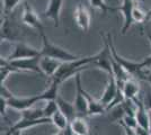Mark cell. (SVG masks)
<instances>
[{"instance_id":"1","label":"cell","mask_w":151,"mask_h":135,"mask_svg":"<svg viewBox=\"0 0 151 135\" xmlns=\"http://www.w3.org/2000/svg\"><path fill=\"white\" fill-rule=\"evenodd\" d=\"M41 35H42V39H43V47L41 50V55L42 56L52 58L54 60L60 61V62H71V61H76V60L79 59V56L70 53V52L60 47V46H58V45L51 43L49 39L45 36L44 32L41 33Z\"/></svg>"},{"instance_id":"2","label":"cell","mask_w":151,"mask_h":135,"mask_svg":"<svg viewBox=\"0 0 151 135\" xmlns=\"http://www.w3.org/2000/svg\"><path fill=\"white\" fill-rule=\"evenodd\" d=\"M106 41H107V43H108L109 51H111V54H112V56L114 58V60H115L129 74H139V76H142V74H141V70H142L143 68H142L141 62H132V61H129V60H125L124 58H122L120 54L117 53L115 46H114L111 33L107 34Z\"/></svg>"},{"instance_id":"3","label":"cell","mask_w":151,"mask_h":135,"mask_svg":"<svg viewBox=\"0 0 151 135\" xmlns=\"http://www.w3.org/2000/svg\"><path fill=\"white\" fill-rule=\"evenodd\" d=\"M75 107L78 116H83L88 114V100L85 95V90L81 86L80 72L76 74V99Z\"/></svg>"},{"instance_id":"4","label":"cell","mask_w":151,"mask_h":135,"mask_svg":"<svg viewBox=\"0 0 151 135\" xmlns=\"http://www.w3.org/2000/svg\"><path fill=\"white\" fill-rule=\"evenodd\" d=\"M40 55H41V50L38 51V50L32 47V46H29V45L26 44V43L18 42V43H16V45H15L13 52L6 59L8 61H14V60L35 58V56H40Z\"/></svg>"},{"instance_id":"5","label":"cell","mask_w":151,"mask_h":135,"mask_svg":"<svg viewBox=\"0 0 151 135\" xmlns=\"http://www.w3.org/2000/svg\"><path fill=\"white\" fill-rule=\"evenodd\" d=\"M41 100H42L41 95L32 97H23V98L13 96L12 98H9L7 100V103H8V107H10L13 109L19 110V111H23L25 109L32 108L37 101H41Z\"/></svg>"},{"instance_id":"6","label":"cell","mask_w":151,"mask_h":135,"mask_svg":"<svg viewBox=\"0 0 151 135\" xmlns=\"http://www.w3.org/2000/svg\"><path fill=\"white\" fill-rule=\"evenodd\" d=\"M40 60H41V55L35 56V58L14 60V61H9V62L18 71H31V72L42 73L41 66H40Z\"/></svg>"},{"instance_id":"7","label":"cell","mask_w":151,"mask_h":135,"mask_svg":"<svg viewBox=\"0 0 151 135\" xmlns=\"http://www.w3.org/2000/svg\"><path fill=\"white\" fill-rule=\"evenodd\" d=\"M22 20L25 25L29 26L32 28H35L40 31V33L43 32V25L42 21L38 18V16L36 15V13L34 11V9L31 7V5L28 2H26L24 6V11H23V17Z\"/></svg>"},{"instance_id":"8","label":"cell","mask_w":151,"mask_h":135,"mask_svg":"<svg viewBox=\"0 0 151 135\" xmlns=\"http://www.w3.org/2000/svg\"><path fill=\"white\" fill-rule=\"evenodd\" d=\"M134 1L132 0H123L122 6L119 8L121 13L123 14L124 17V23H123V27H122V34L125 35L127 31L130 29V27L132 26L133 21V8H134Z\"/></svg>"},{"instance_id":"9","label":"cell","mask_w":151,"mask_h":135,"mask_svg":"<svg viewBox=\"0 0 151 135\" xmlns=\"http://www.w3.org/2000/svg\"><path fill=\"white\" fill-rule=\"evenodd\" d=\"M117 91H119V86H117L116 79H115L114 76H109L108 84H107V86H106V89L104 91V94L101 95V98L99 99V101L107 108V106L112 103L114 100V98L116 97Z\"/></svg>"},{"instance_id":"10","label":"cell","mask_w":151,"mask_h":135,"mask_svg":"<svg viewBox=\"0 0 151 135\" xmlns=\"http://www.w3.org/2000/svg\"><path fill=\"white\" fill-rule=\"evenodd\" d=\"M62 62L54 60L52 58H47V56H42L41 55V60H40V66L42 73H44L45 76L50 78H53L58 72L59 68L61 66Z\"/></svg>"},{"instance_id":"11","label":"cell","mask_w":151,"mask_h":135,"mask_svg":"<svg viewBox=\"0 0 151 135\" xmlns=\"http://www.w3.org/2000/svg\"><path fill=\"white\" fill-rule=\"evenodd\" d=\"M75 20L77 26L80 29L85 31V32H87L89 29V27H90V15H89L88 10L81 4H79L76 8Z\"/></svg>"},{"instance_id":"12","label":"cell","mask_w":151,"mask_h":135,"mask_svg":"<svg viewBox=\"0 0 151 135\" xmlns=\"http://www.w3.org/2000/svg\"><path fill=\"white\" fill-rule=\"evenodd\" d=\"M63 0H50L47 8L45 10V17L50 18L53 20L54 23V27H59V23H60V13L62 9Z\"/></svg>"},{"instance_id":"13","label":"cell","mask_w":151,"mask_h":135,"mask_svg":"<svg viewBox=\"0 0 151 135\" xmlns=\"http://www.w3.org/2000/svg\"><path fill=\"white\" fill-rule=\"evenodd\" d=\"M137 104H138V109L135 113V118L138 121V125L141 127L149 129V124H150V115H149V110L145 108L142 97L137 98Z\"/></svg>"},{"instance_id":"14","label":"cell","mask_w":151,"mask_h":135,"mask_svg":"<svg viewBox=\"0 0 151 135\" xmlns=\"http://www.w3.org/2000/svg\"><path fill=\"white\" fill-rule=\"evenodd\" d=\"M122 91H123L125 99H137L139 97V92H140V86L134 78L130 77L123 84Z\"/></svg>"},{"instance_id":"15","label":"cell","mask_w":151,"mask_h":135,"mask_svg":"<svg viewBox=\"0 0 151 135\" xmlns=\"http://www.w3.org/2000/svg\"><path fill=\"white\" fill-rule=\"evenodd\" d=\"M55 100H57L59 110L69 119V122H71L73 118H76L78 116L77 109H76L75 107V104H70L69 101H67L65 99H63L62 97L60 96H58V98Z\"/></svg>"},{"instance_id":"16","label":"cell","mask_w":151,"mask_h":135,"mask_svg":"<svg viewBox=\"0 0 151 135\" xmlns=\"http://www.w3.org/2000/svg\"><path fill=\"white\" fill-rule=\"evenodd\" d=\"M70 127L76 135H89V126L86 119L81 116H77L70 122Z\"/></svg>"},{"instance_id":"17","label":"cell","mask_w":151,"mask_h":135,"mask_svg":"<svg viewBox=\"0 0 151 135\" xmlns=\"http://www.w3.org/2000/svg\"><path fill=\"white\" fill-rule=\"evenodd\" d=\"M85 95L87 97V100H88V116H96V115H101L106 111V107L99 101V100H96L93 97L89 95L88 92L85 90Z\"/></svg>"},{"instance_id":"18","label":"cell","mask_w":151,"mask_h":135,"mask_svg":"<svg viewBox=\"0 0 151 135\" xmlns=\"http://www.w3.org/2000/svg\"><path fill=\"white\" fill-rule=\"evenodd\" d=\"M60 84H61L59 81L52 79V84H50V87L45 90L44 92L41 94L42 100H45V101H47V100H55L58 96H59L58 95V90H59V86Z\"/></svg>"},{"instance_id":"19","label":"cell","mask_w":151,"mask_h":135,"mask_svg":"<svg viewBox=\"0 0 151 135\" xmlns=\"http://www.w3.org/2000/svg\"><path fill=\"white\" fill-rule=\"evenodd\" d=\"M51 119H52V124H53L58 129H60V131H64V129L69 126V124H70L69 119L63 115L60 110H58L57 113L51 117Z\"/></svg>"},{"instance_id":"20","label":"cell","mask_w":151,"mask_h":135,"mask_svg":"<svg viewBox=\"0 0 151 135\" xmlns=\"http://www.w3.org/2000/svg\"><path fill=\"white\" fill-rule=\"evenodd\" d=\"M20 113H22V118H24V119H37V118L44 117V115H43V108H41V109L28 108V109L23 110Z\"/></svg>"},{"instance_id":"21","label":"cell","mask_w":151,"mask_h":135,"mask_svg":"<svg viewBox=\"0 0 151 135\" xmlns=\"http://www.w3.org/2000/svg\"><path fill=\"white\" fill-rule=\"evenodd\" d=\"M133 21L138 24H143L148 20V13L142 10L139 6H134L133 8Z\"/></svg>"},{"instance_id":"22","label":"cell","mask_w":151,"mask_h":135,"mask_svg":"<svg viewBox=\"0 0 151 135\" xmlns=\"http://www.w3.org/2000/svg\"><path fill=\"white\" fill-rule=\"evenodd\" d=\"M58 110H59V107H58L57 100H47L46 105L43 107V115L44 117L51 118Z\"/></svg>"},{"instance_id":"23","label":"cell","mask_w":151,"mask_h":135,"mask_svg":"<svg viewBox=\"0 0 151 135\" xmlns=\"http://www.w3.org/2000/svg\"><path fill=\"white\" fill-rule=\"evenodd\" d=\"M90 1V6L93 8H97V9H101L104 14L108 13V11H115V10H119V8H112L108 5L105 4L104 0H89Z\"/></svg>"},{"instance_id":"24","label":"cell","mask_w":151,"mask_h":135,"mask_svg":"<svg viewBox=\"0 0 151 135\" xmlns=\"http://www.w3.org/2000/svg\"><path fill=\"white\" fill-rule=\"evenodd\" d=\"M119 123H120V124H122V125H125V126H127V127H131V129H135L139 126L138 121H137L135 116L125 115Z\"/></svg>"},{"instance_id":"25","label":"cell","mask_w":151,"mask_h":135,"mask_svg":"<svg viewBox=\"0 0 151 135\" xmlns=\"http://www.w3.org/2000/svg\"><path fill=\"white\" fill-rule=\"evenodd\" d=\"M20 0H2L4 2V14L5 16H8L9 14H12L15 7L19 4Z\"/></svg>"},{"instance_id":"26","label":"cell","mask_w":151,"mask_h":135,"mask_svg":"<svg viewBox=\"0 0 151 135\" xmlns=\"http://www.w3.org/2000/svg\"><path fill=\"white\" fill-rule=\"evenodd\" d=\"M142 100H143V104H145V108L150 111L151 110V91L150 90H148V91L145 92V96L142 98Z\"/></svg>"},{"instance_id":"27","label":"cell","mask_w":151,"mask_h":135,"mask_svg":"<svg viewBox=\"0 0 151 135\" xmlns=\"http://www.w3.org/2000/svg\"><path fill=\"white\" fill-rule=\"evenodd\" d=\"M8 108V103H7L6 98L0 97V113L4 117H6V110Z\"/></svg>"},{"instance_id":"28","label":"cell","mask_w":151,"mask_h":135,"mask_svg":"<svg viewBox=\"0 0 151 135\" xmlns=\"http://www.w3.org/2000/svg\"><path fill=\"white\" fill-rule=\"evenodd\" d=\"M0 94H1V97H2V98H6L7 100H8L9 98H12V97L14 96L13 94H12L9 90L7 89L6 87L4 86V84H1V91H0Z\"/></svg>"},{"instance_id":"29","label":"cell","mask_w":151,"mask_h":135,"mask_svg":"<svg viewBox=\"0 0 151 135\" xmlns=\"http://www.w3.org/2000/svg\"><path fill=\"white\" fill-rule=\"evenodd\" d=\"M135 132H137L138 135H151L150 132H149V129H145V127H141V126H138V127L135 129Z\"/></svg>"},{"instance_id":"30","label":"cell","mask_w":151,"mask_h":135,"mask_svg":"<svg viewBox=\"0 0 151 135\" xmlns=\"http://www.w3.org/2000/svg\"><path fill=\"white\" fill-rule=\"evenodd\" d=\"M121 126L124 129L125 135H138V134H137V132H135V129H131V127H127V126H125V125H122V124H121Z\"/></svg>"},{"instance_id":"31","label":"cell","mask_w":151,"mask_h":135,"mask_svg":"<svg viewBox=\"0 0 151 135\" xmlns=\"http://www.w3.org/2000/svg\"><path fill=\"white\" fill-rule=\"evenodd\" d=\"M141 64H142V68H151V55L148 56V58H145L143 61H141Z\"/></svg>"},{"instance_id":"32","label":"cell","mask_w":151,"mask_h":135,"mask_svg":"<svg viewBox=\"0 0 151 135\" xmlns=\"http://www.w3.org/2000/svg\"><path fill=\"white\" fill-rule=\"evenodd\" d=\"M64 135H76L73 132H72V129H71V127H70V124L69 126L67 127V129H64Z\"/></svg>"},{"instance_id":"33","label":"cell","mask_w":151,"mask_h":135,"mask_svg":"<svg viewBox=\"0 0 151 135\" xmlns=\"http://www.w3.org/2000/svg\"><path fill=\"white\" fill-rule=\"evenodd\" d=\"M143 79H145V80H147V81L151 84V73H150V74H148V76H145V77H143Z\"/></svg>"},{"instance_id":"34","label":"cell","mask_w":151,"mask_h":135,"mask_svg":"<svg viewBox=\"0 0 151 135\" xmlns=\"http://www.w3.org/2000/svg\"><path fill=\"white\" fill-rule=\"evenodd\" d=\"M145 35H147V37H148V39H149V42H150L151 44V32L150 31H145Z\"/></svg>"},{"instance_id":"35","label":"cell","mask_w":151,"mask_h":135,"mask_svg":"<svg viewBox=\"0 0 151 135\" xmlns=\"http://www.w3.org/2000/svg\"><path fill=\"white\" fill-rule=\"evenodd\" d=\"M53 135H64V131H60V129H59L57 133H55V134H53Z\"/></svg>"},{"instance_id":"36","label":"cell","mask_w":151,"mask_h":135,"mask_svg":"<svg viewBox=\"0 0 151 135\" xmlns=\"http://www.w3.org/2000/svg\"><path fill=\"white\" fill-rule=\"evenodd\" d=\"M12 135H22V131H16V132L12 133Z\"/></svg>"},{"instance_id":"37","label":"cell","mask_w":151,"mask_h":135,"mask_svg":"<svg viewBox=\"0 0 151 135\" xmlns=\"http://www.w3.org/2000/svg\"><path fill=\"white\" fill-rule=\"evenodd\" d=\"M149 115H150V124H149V132H150V134H151V110L149 111Z\"/></svg>"},{"instance_id":"38","label":"cell","mask_w":151,"mask_h":135,"mask_svg":"<svg viewBox=\"0 0 151 135\" xmlns=\"http://www.w3.org/2000/svg\"><path fill=\"white\" fill-rule=\"evenodd\" d=\"M149 18H151V10L148 11V19H149Z\"/></svg>"},{"instance_id":"39","label":"cell","mask_w":151,"mask_h":135,"mask_svg":"<svg viewBox=\"0 0 151 135\" xmlns=\"http://www.w3.org/2000/svg\"><path fill=\"white\" fill-rule=\"evenodd\" d=\"M132 1H134V2H139V1H145V0H132Z\"/></svg>"}]
</instances>
